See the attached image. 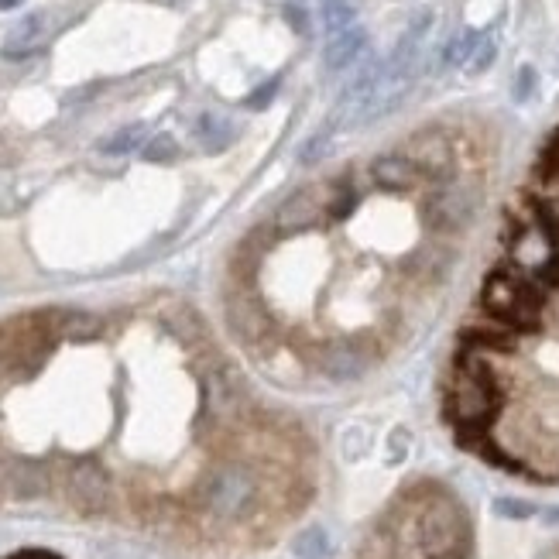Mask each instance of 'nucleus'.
Here are the masks:
<instances>
[{
  "mask_svg": "<svg viewBox=\"0 0 559 559\" xmlns=\"http://www.w3.org/2000/svg\"><path fill=\"white\" fill-rule=\"evenodd\" d=\"M553 295L532 282L525 271L501 261L481 285V309L494 323L508 326L518 337H535L546 330V313Z\"/></svg>",
  "mask_w": 559,
  "mask_h": 559,
  "instance_id": "f257e3e1",
  "label": "nucleus"
},
{
  "mask_svg": "<svg viewBox=\"0 0 559 559\" xmlns=\"http://www.w3.org/2000/svg\"><path fill=\"white\" fill-rule=\"evenodd\" d=\"M258 494H261V484L254 477V470L237 460H223L217 467H210L196 487V498L203 511L220 518V522L247 518L254 505H258Z\"/></svg>",
  "mask_w": 559,
  "mask_h": 559,
  "instance_id": "f03ea898",
  "label": "nucleus"
},
{
  "mask_svg": "<svg viewBox=\"0 0 559 559\" xmlns=\"http://www.w3.org/2000/svg\"><path fill=\"white\" fill-rule=\"evenodd\" d=\"M474 213H477V193L467 186H457V182L436 186V193L422 206V217H426L429 230H436V234H460V230L470 227Z\"/></svg>",
  "mask_w": 559,
  "mask_h": 559,
  "instance_id": "7ed1b4c3",
  "label": "nucleus"
},
{
  "mask_svg": "<svg viewBox=\"0 0 559 559\" xmlns=\"http://www.w3.org/2000/svg\"><path fill=\"white\" fill-rule=\"evenodd\" d=\"M309 364L330 381H357L371 367L374 354L357 340H326L309 350Z\"/></svg>",
  "mask_w": 559,
  "mask_h": 559,
  "instance_id": "20e7f679",
  "label": "nucleus"
},
{
  "mask_svg": "<svg viewBox=\"0 0 559 559\" xmlns=\"http://www.w3.org/2000/svg\"><path fill=\"white\" fill-rule=\"evenodd\" d=\"M405 155L412 158V165L419 169V175L433 186H450L453 175H457V158H453V145L443 131H419L409 141V151Z\"/></svg>",
  "mask_w": 559,
  "mask_h": 559,
  "instance_id": "39448f33",
  "label": "nucleus"
},
{
  "mask_svg": "<svg viewBox=\"0 0 559 559\" xmlns=\"http://www.w3.org/2000/svg\"><path fill=\"white\" fill-rule=\"evenodd\" d=\"M66 498L83 515H100L110 505V477L97 460H73L66 467Z\"/></svg>",
  "mask_w": 559,
  "mask_h": 559,
  "instance_id": "423d86ee",
  "label": "nucleus"
},
{
  "mask_svg": "<svg viewBox=\"0 0 559 559\" xmlns=\"http://www.w3.org/2000/svg\"><path fill=\"white\" fill-rule=\"evenodd\" d=\"M52 474L42 460L28 457H0V498L11 501H35L49 494Z\"/></svg>",
  "mask_w": 559,
  "mask_h": 559,
  "instance_id": "0eeeda50",
  "label": "nucleus"
},
{
  "mask_svg": "<svg viewBox=\"0 0 559 559\" xmlns=\"http://www.w3.org/2000/svg\"><path fill=\"white\" fill-rule=\"evenodd\" d=\"M515 347H518V333H511L508 326L494 323L491 316H477L460 330V347L457 350H467V354L487 357V361L498 364L501 357L515 354Z\"/></svg>",
  "mask_w": 559,
  "mask_h": 559,
  "instance_id": "6e6552de",
  "label": "nucleus"
},
{
  "mask_svg": "<svg viewBox=\"0 0 559 559\" xmlns=\"http://www.w3.org/2000/svg\"><path fill=\"white\" fill-rule=\"evenodd\" d=\"M323 217H326V189L306 186L278 206L275 227L282 234H302V230H313L316 223H323Z\"/></svg>",
  "mask_w": 559,
  "mask_h": 559,
  "instance_id": "1a4fd4ad",
  "label": "nucleus"
},
{
  "mask_svg": "<svg viewBox=\"0 0 559 559\" xmlns=\"http://www.w3.org/2000/svg\"><path fill=\"white\" fill-rule=\"evenodd\" d=\"M227 319L244 343H261L271 333V316L261 309L258 299H251V295H244V292L227 299Z\"/></svg>",
  "mask_w": 559,
  "mask_h": 559,
  "instance_id": "9d476101",
  "label": "nucleus"
},
{
  "mask_svg": "<svg viewBox=\"0 0 559 559\" xmlns=\"http://www.w3.org/2000/svg\"><path fill=\"white\" fill-rule=\"evenodd\" d=\"M371 179H374V186L385 189V193H409V189L422 179V175L412 165L409 155H398V151H391V155L374 158Z\"/></svg>",
  "mask_w": 559,
  "mask_h": 559,
  "instance_id": "9b49d317",
  "label": "nucleus"
},
{
  "mask_svg": "<svg viewBox=\"0 0 559 559\" xmlns=\"http://www.w3.org/2000/svg\"><path fill=\"white\" fill-rule=\"evenodd\" d=\"M364 49H367V31L354 25V28L340 31V35H330V42L323 45V62H326V69L340 73V69L354 66L364 55Z\"/></svg>",
  "mask_w": 559,
  "mask_h": 559,
  "instance_id": "f8f14e48",
  "label": "nucleus"
},
{
  "mask_svg": "<svg viewBox=\"0 0 559 559\" xmlns=\"http://www.w3.org/2000/svg\"><path fill=\"white\" fill-rule=\"evenodd\" d=\"M45 28H49V18L42 11H31L18 21L11 31H7V45H4V59H25L38 49V42L45 38Z\"/></svg>",
  "mask_w": 559,
  "mask_h": 559,
  "instance_id": "ddd939ff",
  "label": "nucleus"
},
{
  "mask_svg": "<svg viewBox=\"0 0 559 559\" xmlns=\"http://www.w3.org/2000/svg\"><path fill=\"white\" fill-rule=\"evenodd\" d=\"M196 138L210 155H217V151L230 148V141H234V124L220 114H203L196 124Z\"/></svg>",
  "mask_w": 559,
  "mask_h": 559,
  "instance_id": "4468645a",
  "label": "nucleus"
},
{
  "mask_svg": "<svg viewBox=\"0 0 559 559\" xmlns=\"http://www.w3.org/2000/svg\"><path fill=\"white\" fill-rule=\"evenodd\" d=\"M55 337H66L73 343H86L100 337V319L90 313H62V319H52Z\"/></svg>",
  "mask_w": 559,
  "mask_h": 559,
  "instance_id": "2eb2a0df",
  "label": "nucleus"
},
{
  "mask_svg": "<svg viewBox=\"0 0 559 559\" xmlns=\"http://www.w3.org/2000/svg\"><path fill=\"white\" fill-rule=\"evenodd\" d=\"M354 4L350 0H319V25H323L330 35H340V31L354 28Z\"/></svg>",
  "mask_w": 559,
  "mask_h": 559,
  "instance_id": "dca6fc26",
  "label": "nucleus"
},
{
  "mask_svg": "<svg viewBox=\"0 0 559 559\" xmlns=\"http://www.w3.org/2000/svg\"><path fill=\"white\" fill-rule=\"evenodd\" d=\"M145 138H148L145 124H127L121 131L110 134V138H103L100 151L103 155H127V151H134V148H145Z\"/></svg>",
  "mask_w": 559,
  "mask_h": 559,
  "instance_id": "f3484780",
  "label": "nucleus"
},
{
  "mask_svg": "<svg viewBox=\"0 0 559 559\" xmlns=\"http://www.w3.org/2000/svg\"><path fill=\"white\" fill-rule=\"evenodd\" d=\"M481 38H484L481 31L463 28L460 35L450 38V45H446V52H443V62H446V66H470V59H474Z\"/></svg>",
  "mask_w": 559,
  "mask_h": 559,
  "instance_id": "a211bd4d",
  "label": "nucleus"
},
{
  "mask_svg": "<svg viewBox=\"0 0 559 559\" xmlns=\"http://www.w3.org/2000/svg\"><path fill=\"white\" fill-rule=\"evenodd\" d=\"M357 206V193L350 189L347 179H337L333 186H326V217L333 220H347Z\"/></svg>",
  "mask_w": 559,
  "mask_h": 559,
  "instance_id": "6ab92c4d",
  "label": "nucleus"
},
{
  "mask_svg": "<svg viewBox=\"0 0 559 559\" xmlns=\"http://www.w3.org/2000/svg\"><path fill=\"white\" fill-rule=\"evenodd\" d=\"M295 553L302 559H326V553H330V539H326L323 529H306L295 539Z\"/></svg>",
  "mask_w": 559,
  "mask_h": 559,
  "instance_id": "aec40b11",
  "label": "nucleus"
},
{
  "mask_svg": "<svg viewBox=\"0 0 559 559\" xmlns=\"http://www.w3.org/2000/svg\"><path fill=\"white\" fill-rule=\"evenodd\" d=\"M175 155H179V145H175L172 134H155V138L145 141V148H141V158H145V162H158V165L172 162Z\"/></svg>",
  "mask_w": 559,
  "mask_h": 559,
  "instance_id": "412c9836",
  "label": "nucleus"
},
{
  "mask_svg": "<svg viewBox=\"0 0 559 559\" xmlns=\"http://www.w3.org/2000/svg\"><path fill=\"white\" fill-rule=\"evenodd\" d=\"M330 148H333V131H319V134H313V138L306 141V145L299 148V162L302 165H316L319 158H326L330 155Z\"/></svg>",
  "mask_w": 559,
  "mask_h": 559,
  "instance_id": "4be33fe9",
  "label": "nucleus"
},
{
  "mask_svg": "<svg viewBox=\"0 0 559 559\" xmlns=\"http://www.w3.org/2000/svg\"><path fill=\"white\" fill-rule=\"evenodd\" d=\"M285 25H289L295 35H302V38L313 35V18H309L306 4H295V0L285 4Z\"/></svg>",
  "mask_w": 559,
  "mask_h": 559,
  "instance_id": "5701e85b",
  "label": "nucleus"
},
{
  "mask_svg": "<svg viewBox=\"0 0 559 559\" xmlns=\"http://www.w3.org/2000/svg\"><path fill=\"white\" fill-rule=\"evenodd\" d=\"M535 86H539V76H535V69H532V66H522V69L515 73V83H511V97H515L518 103L532 100Z\"/></svg>",
  "mask_w": 559,
  "mask_h": 559,
  "instance_id": "b1692460",
  "label": "nucleus"
},
{
  "mask_svg": "<svg viewBox=\"0 0 559 559\" xmlns=\"http://www.w3.org/2000/svg\"><path fill=\"white\" fill-rule=\"evenodd\" d=\"M529 278H532L535 285H539V289H546L549 295H559V254H553V258H549L546 265H542Z\"/></svg>",
  "mask_w": 559,
  "mask_h": 559,
  "instance_id": "393cba45",
  "label": "nucleus"
},
{
  "mask_svg": "<svg viewBox=\"0 0 559 559\" xmlns=\"http://www.w3.org/2000/svg\"><path fill=\"white\" fill-rule=\"evenodd\" d=\"M278 90H282V79L275 76V79H268L265 86H258V90H254L251 97L244 100V107H247V110H265L268 103L275 100V93H278Z\"/></svg>",
  "mask_w": 559,
  "mask_h": 559,
  "instance_id": "a878e982",
  "label": "nucleus"
},
{
  "mask_svg": "<svg viewBox=\"0 0 559 559\" xmlns=\"http://www.w3.org/2000/svg\"><path fill=\"white\" fill-rule=\"evenodd\" d=\"M494 59H498V45H494L491 35H484L481 45H477V52H474V59H470V73H484Z\"/></svg>",
  "mask_w": 559,
  "mask_h": 559,
  "instance_id": "bb28decb",
  "label": "nucleus"
},
{
  "mask_svg": "<svg viewBox=\"0 0 559 559\" xmlns=\"http://www.w3.org/2000/svg\"><path fill=\"white\" fill-rule=\"evenodd\" d=\"M494 508H498L501 515H508V518H529V515H532V505H525V501H508V498H501Z\"/></svg>",
  "mask_w": 559,
  "mask_h": 559,
  "instance_id": "cd10ccee",
  "label": "nucleus"
},
{
  "mask_svg": "<svg viewBox=\"0 0 559 559\" xmlns=\"http://www.w3.org/2000/svg\"><path fill=\"white\" fill-rule=\"evenodd\" d=\"M21 0H0V7H4V11H11V7H18Z\"/></svg>",
  "mask_w": 559,
  "mask_h": 559,
  "instance_id": "c85d7f7f",
  "label": "nucleus"
},
{
  "mask_svg": "<svg viewBox=\"0 0 559 559\" xmlns=\"http://www.w3.org/2000/svg\"><path fill=\"white\" fill-rule=\"evenodd\" d=\"M295 4H306V0H295Z\"/></svg>",
  "mask_w": 559,
  "mask_h": 559,
  "instance_id": "c756f323",
  "label": "nucleus"
},
{
  "mask_svg": "<svg viewBox=\"0 0 559 559\" xmlns=\"http://www.w3.org/2000/svg\"><path fill=\"white\" fill-rule=\"evenodd\" d=\"M175 4H186V0H175Z\"/></svg>",
  "mask_w": 559,
  "mask_h": 559,
  "instance_id": "7c9ffc66",
  "label": "nucleus"
}]
</instances>
